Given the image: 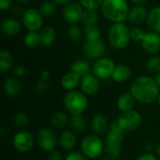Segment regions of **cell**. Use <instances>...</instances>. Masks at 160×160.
<instances>
[{
	"instance_id": "1",
	"label": "cell",
	"mask_w": 160,
	"mask_h": 160,
	"mask_svg": "<svg viewBox=\"0 0 160 160\" xmlns=\"http://www.w3.org/2000/svg\"><path fill=\"white\" fill-rule=\"evenodd\" d=\"M131 95L136 101L143 104H150L158 98L160 90L157 82L147 76L136 78L130 85Z\"/></svg>"
},
{
	"instance_id": "2",
	"label": "cell",
	"mask_w": 160,
	"mask_h": 160,
	"mask_svg": "<svg viewBox=\"0 0 160 160\" xmlns=\"http://www.w3.org/2000/svg\"><path fill=\"white\" fill-rule=\"evenodd\" d=\"M100 8L104 17L112 22H123L128 18L129 7L127 0H104Z\"/></svg>"
},
{
	"instance_id": "3",
	"label": "cell",
	"mask_w": 160,
	"mask_h": 160,
	"mask_svg": "<svg viewBox=\"0 0 160 160\" xmlns=\"http://www.w3.org/2000/svg\"><path fill=\"white\" fill-rule=\"evenodd\" d=\"M108 39L113 48L117 50L125 49L131 39L130 30L124 22H113L109 28Z\"/></svg>"
},
{
	"instance_id": "4",
	"label": "cell",
	"mask_w": 160,
	"mask_h": 160,
	"mask_svg": "<svg viewBox=\"0 0 160 160\" xmlns=\"http://www.w3.org/2000/svg\"><path fill=\"white\" fill-rule=\"evenodd\" d=\"M81 150L87 158L98 159L105 152V142L98 134H89L82 139Z\"/></svg>"
},
{
	"instance_id": "5",
	"label": "cell",
	"mask_w": 160,
	"mask_h": 160,
	"mask_svg": "<svg viewBox=\"0 0 160 160\" xmlns=\"http://www.w3.org/2000/svg\"><path fill=\"white\" fill-rule=\"evenodd\" d=\"M64 106L70 114L83 113L88 106V100L84 94L79 91H68L64 97Z\"/></svg>"
},
{
	"instance_id": "6",
	"label": "cell",
	"mask_w": 160,
	"mask_h": 160,
	"mask_svg": "<svg viewBox=\"0 0 160 160\" xmlns=\"http://www.w3.org/2000/svg\"><path fill=\"white\" fill-rule=\"evenodd\" d=\"M119 127L125 131H133L137 129L142 123L141 113L135 110L121 112L116 119Z\"/></svg>"
},
{
	"instance_id": "7",
	"label": "cell",
	"mask_w": 160,
	"mask_h": 160,
	"mask_svg": "<svg viewBox=\"0 0 160 160\" xmlns=\"http://www.w3.org/2000/svg\"><path fill=\"white\" fill-rule=\"evenodd\" d=\"M36 142L42 151L50 153L55 150V147L58 143V138L52 129L43 128L38 131L36 135Z\"/></svg>"
},
{
	"instance_id": "8",
	"label": "cell",
	"mask_w": 160,
	"mask_h": 160,
	"mask_svg": "<svg viewBox=\"0 0 160 160\" xmlns=\"http://www.w3.org/2000/svg\"><path fill=\"white\" fill-rule=\"evenodd\" d=\"M34 138L29 131L20 130L16 132L12 138V145L13 147L21 153L29 152L34 146Z\"/></svg>"
},
{
	"instance_id": "9",
	"label": "cell",
	"mask_w": 160,
	"mask_h": 160,
	"mask_svg": "<svg viewBox=\"0 0 160 160\" xmlns=\"http://www.w3.org/2000/svg\"><path fill=\"white\" fill-rule=\"evenodd\" d=\"M113 61L107 57H101L98 59L93 66V72L96 77L100 80H107L112 76L115 68Z\"/></svg>"
},
{
	"instance_id": "10",
	"label": "cell",
	"mask_w": 160,
	"mask_h": 160,
	"mask_svg": "<svg viewBox=\"0 0 160 160\" xmlns=\"http://www.w3.org/2000/svg\"><path fill=\"white\" fill-rule=\"evenodd\" d=\"M22 23L28 31H37L41 28L43 16L36 8H28L22 14Z\"/></svg>"
},
{
	"instance_id": "11",
	"label": "cell",
	"mask_w": 160,
	"mask_h": 160,
	"mask_svg": "<svg viewBox=\"0 0 160 160\" xmlns=\"http://www.w3.org/2000/svg\"><path fill=\"white\" fill-rule=\"evenodd\" d=\"M64 19L70 24H76L79 22H82L83 15L82 6L77 2H69L65 7L63 11Z\"/></svg>"
},
{
	"instance_id": "12",
	"label": "cell",
	"mask_w": 160,
	"mask_h": 160,
	"mask_svg": "<svg viewBox=\"0 0 160 160\" xmlns=\"http://www.w3.org/2000/svg\"><path fill=\"white\" fill-rule=\"evenodd\" d=\"M125 131L119 127L116 120L112 121L109 126V131L106 136L105 145L107 146H121L124 140Z\"/></svg>"
},
{
	"instance_id": "13",
	"label": "cell",
	"mask_w": 160,
	"mask_h": 160,
	"mask_svg": "<svg viewBox=\"0 0 160 160\" xmlns=\"http://www.w3.org/2000/svg\"><path fill=\"white\" fill-rule=\"evenodd\" d=\"M106 52V46L100 39L86 41L83 45V52L89 59H99Z\"/></svg>"
},
{
	"instance_id": "14",
	"label": "cell",
	"mask_w": 160,
	"mask_h": 160,
	"mask_svg": "<svg viewBox=\"0 0 160 160\" xmlns=\"http://www.w3.org/2000/svg\"><path fill=\"white\" fill-rule=\"evenodd\" d=\"M143 50L149 54H156L160 50V35L157 32H146L142 40Z\"/></svg>"
},
{
	"instance_id": "15",
	"label": "cell",
	"mask_w": 160,
	"mask_h": 160,
	"mask_svg": "<svg viewBox=\"0 0 160 160\" xmlns=\"http://www.w3.org/2000/svg\"><path fill=\"white\" fill-rule=\"evenodd\" d=\"M80 85H81V89L82 90V92L89 96L96 95L98 92L99 87H100L98 78L91 74H88L82 77L81 80Z\"/></svg>"
},
{
	"instance_id": "16",
	"label": "cell",
	"mask_w": 160,
	"mask_h": 160,
	"mask_svg": "<svg viewBox=\"0 0 160 160\" xmlns=\"http://www.w3.org/2000/svg\"><path fill=\"white\" fill-rule=\"evenodd\" d=\"M58 143L66 151L73 150L77 143V137L75 135V132L71 130L62 131L58 138Z\"/></svg>"
},
{
	"instance_id": "17",
	"label": "cell",
	"mask_w": 160,
	"mask_h": 160,
	"mask_svg": "<svg viewBox=\"0 0 160 160\" xmlns=\"http://www.w3.org/2000/svg\"><path fill=\"white\" fill-rule=\"evenodd\" d=\"M3 90L8 97H16L21 93L22 83L15 77L7 78L3 83Z\"/></svg>"
},
{
	"instance_id": "18",
	"label": "cell",
	"mask_w": 160,
	"mask_h": 160,
	"mask_svg": "<svg viewBox=\"0 0 160 160\" xmlns=\"http://www.w3.org/2000/svg\"><path fill=\"white\" fill-rule=\"evenodd\" d=\"M90 127L95 134H102L109 128V123L107 118L103 114H97L91 119Z\"/></svg>"
},
{
	"instance_id": "19",
	"label": "cell",
	"mask_w": 160,
	"mask_h": 160,
	"mask_svg": "<svg viewBox=\"0 0 160 160\" xmlns=\"http://www.w3.org/2000/svg\"><path fill=\"white\" fill-rule=\"evenodd\" d=\"M82 77L80 75H78L75 72H68L66 73L62 79H61V85L62 87L67 90V91H72L80 82H81Z\"/></svg>"
},
{
	"instance_id": "20",
	"label": "cell",
	"mask_w": 160,
	"mask_h": 160,
	"mask_svg": "<svg viewBox=\"0 0 160 160\" xmlns=\"http://www.w3.org/2000/svg\"><path fill=\"white\" fill-rule=\"evenodd\" d=\"M148 16V13L146 11V9L142 7V6H136L134 8H132L129 10L128 13V20L131 23L134 24H140L142 22L146 21Z\"/></svg>"
},
{
	"instance_id": "21",
	"label": "cell",
	"mask_w": 160,
	"mask_h": 160,
	"mask_svg": "<svg viewBox=\"0 0 160 160\" xmlns=\"http://www.w3.org/2000/svg\"><path fill=\"white\" fill-rule=\"evenodd\" d=\"M117 108L121 112H128V111H131L134 108L135 105V98H133V96L131 95V93H124L122 94L116 102Z\"/></svg>"
},
{
	"instance_id": "22",
	"label": "cell",
	"mask_w": 160,
	"mask_h": 160,
	"mask_svg": "<svg viewBox=\"0 0 160 160\" xmlns=\"http://www.w3.org/2000/svg\"><path fill=\"white\" fill-rule=\"evenodd\" d=\"M146 22L151 30L160 33V7H155L149 11Z\"/></svg>"
},
{
	"instance_id": "23",
	"label": "cell",
	"mask_w": 160,
	"mask_h": 160,
	"mask_svg": "<svg viewBox=\"0 0 160 160\" xmlns=\"http://www.w3.org/2000/svg\"><path fill=\"white\" fill-rule=\"evenodd\" d=\"M1 29H2V32L4 35L10 37V36H14L17 33H19V31L21 30V24L17 20L8 18L2 22Z\"/></svg>"
},
{
	"instance_id": "24",
	"label": "cell",
	"mask_w": 160,
	"mask_h": 160,
	"mask_svg": "<svg viewBox=\"0 0 160 160\" xmlns=\"http://www.w3.org/2000/svg\"><path fill=\"white\" fill-rule=\"evenodd\" d=\"M38 36H39L40 45L43 47H48L54 42L56 35H55V31L52 27L45 26L39 31Z\"/></svg>"
},
{
	"instance_id": "25",
	"label": "cell",
	"mask_w": 160,
	"mask_h": 160,
	"mask_svg": "<svg viewBox=\"0 0 160 160\" xmlns=\"http://www.w3.org/2000/svg\"><path fill=\"white\" fill-rule=\"evenodd\" d=\"M131 75V70L127 65H118L115 67L112 73V80L116 82H127Z\"/></svg>"
},
{
	"instance_id": "26",
	"label": "cell",
	"mask_w": 160,
	"mask_h": 160,
	"mask_svg": "<svg viewBox=\"0 0 160 160\" xmlns=\"http://www.w3.org/2000/svg\"><path fill=\"white\" fill-rule=\"evenodd\" d=\"M69 121H70L71 128L75 133H82L87 128V122L84 116L82 115V113L71 114Z\"/></svg>"
},
{
	"instance_id": "27",
	"label": "cell",
	"mask_w": 160,
	"mask_h": 160,
	"mask_svg": "<svg viewBox=\"0 0 160 160\" xmlns=\"http://www.w3.org/2000/svg\"><path fill=\"white\" fill-rule=\"evenodd\" d=\"M68 120L69 118L67 112L63 111H58L52 114L51 118V124L55 129H62L67 126Z\"/></svg>"
},
{
	"instance_id": "28",
	"label": "cell",
	"mask_w": 160,
	"mask_h": 160,
	"mask_svg": "<svg viewBox=\"0 0 160 160\" xmlns=\"http://www.w3.org/2000/svg\"><path fill=\"white\" fill-rule=\"evenodd\" d=\"M90 69H91L90 65L86 61H83V60H78L70 66V71L77 73L82 78L88 75L90 72Z\"/></svg>"
},
{
	"instance_id": "29",
	"label": "cell",
	"mask_w": 160,
	"mask_h": 160,
	"mask_svg": "<svg viewBox=\"0 0 160 160\" xmlns=\"http://www.w3.org/2000/svg\"><path fill=\"white\" fill-rule=\"evenodd\" d=\"M13 64V58L9 52L2 50L0 52V70L2 72L8 71Z\"/></svg>"
},
{
	"instance_id": "30",
	"label": "cell",
	"mask_w": 160,
	"mask_h": 160,
	"mask_svg": "<svg viewBox=\"0 0 160 160\" xmlns=\"http://www.w3.org/2000/svg\"><path fill=\"white\" fill-rule=\"evenodd\" d=\"M98 20V14L97 13L96 9H85L83 11V15L82 18V22L83 25H92L96 24Z\"/></svg>"
},
{
	"instance_id": "31",
	"label": "cell",
	"mask_w": 160,
	"mask_h": 160,
	"mask_svg": "<svg viewBox=\"0 0 160 160\" xmlns=\"http://www.w3.org/2000/svg\"><path fill=\"white\" fill-rule=\"evenodd\" d=\"M24 43L29 49L37 48L38 45H40L38 33H37L36 31H29L24 37Z\"/></svg>"
},
{
	"instance_id": "32",
	"label": "cell",
	"mask_w": 160,
	"mask_h": 160,
	"mask_svg": "<svg viewBox=\"0 0 160 160\" xmlns=\"http://www.w3.org/2000/svg\"><path fill=\"white\" fill-rule=\"evenodd\" d=\"M84 37L86 41H95L99 39L100 31L99 28L96 24L87 25L84 28Z\"/></svg>"
},
{
	"instance_id": "33",
	"label": "cell",
	"mask_w": 160,
	"mask_h": 160,
	"mask_svg": "<svg viewBox=\"0 0 160 160\" xmlns=\"http://www.w3.org/2000/svg\"><path fill=\"white\" fill-rule=\"evenodd\" d=\"M55 2L52 1H45L44 3L41 4L40 8H39V12L41 13V15L43 17L49 18L52 17L54 12H55Z\"/></svg>"
},
{
	"instance_id": "34",
	"label": "cell",
	"mask_w": 160,
	"mask_h": 160,
	"mask_svg": "<svg viewBox=\"0 0 160 160\" xmlns=\"http://www.w3.org/2000/svg\"><path fill=\"white\" fill-rule=\"evenodd\" d=\"M104 153H105L107 158L111 160H116L120 158L122 149H121V146H107V145H105Z\"/></svg>"
},
{
	"instance_id": "35",
	"label": "cell",
	"mask_w": 160,
	"mask_h": 160,
	"mask_svg": "<svg viewBox=\"0 0 160 160\" xmlns=\"http://www.w3.org/2000/svg\"><path fill=\"white\" fill-rule=\"evenodd\" d=\"M13 122H14V125L17 128H25L28 125V123H29V117H28V115L25 112H18L14 116Z\"/></svg>"
},
{
	"instance_id": "36",
	"label": "cell",
	"mask_w": 160,
	"mask_h": 160,
	"mask_svg": "<svg viewBox=\"0 0 160 160\" xmlns=\"http://www.w3.org/2000/svg\"><path fill=\"white\" fill-rule=\"evenodd\" d=\"M146 68L148 71H151L153 73H158L160 72V57L159 56H153L152 58L148 59Z\"/></svg>"
},
{
	"instance_id": "37",
	"label": "cell",
	"mask_w": 160,
	"mask_h": 160,
	"mask_svg": "<svg viewBox=\"0 0 160 160\" xmlns=\"http://www.w3.org/2000/svg\"><path fill=\"white\" fill-rule=\"evenodd\" d=\"M82 37V30L76 24H71L68 30V38L71 41H78Z\"/></svg>"
},
{
	"instance_id": "38",
	"label": "cell",
	"mask_w": 160,
	"mask_h": 160,
	"mask_svg": "<svg viewBox=\"0 0 160 160\" xmlns=\"http://www.w3.org/2000/svg\"><path fill=\"white\" fill-rule=\"evenodd\" d=\"M104 0H80V3L85 9H97L101 7Z\"/></svg>"
},
{
	"instance_id": "39",
	"label": "cell",
	"mask_w": 160,
	"mask_h": 160,
	"mask_svg": "<svg viewBox=\"0 0 160 160\" xmlns=\"http://www.w3.org/2000/svg\"><path fill=\"white\" fill-rule=\"evenodd\" d=\"M144 32L141 27H133L130 30V38L134 41H142L144 37Z\"/></svg>"
},
{
	"instance_id": "40",
	"label": "cell",
	"mask_w": 160,
	"mask_h": 160,
	"mask_svg": "<svg viewBox=\"0 0 160 160\" xmlns=\"http://www.w3.org/2000/svg\"><path fill=\"white\" fill-rule=\"evenodd\" d=\"M64 160H87V158L82 154L79 152H70L67 155Z\"/></svg>"
},
{
	"instance_id": "41",
	"label": "cell",
	"mask_w": 160,
	"mask_h": 160,
	"mask_svg": "<svg viewBox=\"0 0 160 160\" xmlns=\"http://www.w3.org/2000/svg\"><path fill=\"white\" fill-rule=\"evenodd\" d=\"M48 81H45L43 79L40 78V80L37 82L36 84V90L38 93H43L47 90L48 88Z\"/></svg>"
},
{
	"instance_id": "42",
	"label": "cell",
	"mask_w": 160,
	"mask_h": 160,
	"mask_svg": "<svg viewBox=\"0 0 160 160\" xmlns=\"http://www.w3.org/2000/svg\"><path fill=\"white\" fill-rule=\"evenodd\" d=\"M13 73L16 77H24L26 74V69L22 66H17L13 69Z\"/></svg>"
},
{
	"instance_id": "43",
	"label": "cell",
	"mask_w": 160,
	"mask_h": 160,
	"mask_svg": "<svg viewBox=\"0 0 160 160\" xmlns=\"http://www.w3.org/2000/svg\"><path fill=\"white\" fill-rule=\"evenodd\" d=\"M47 159L48 160H63V158H62L61 154H60L58 151L53 150V151H52V152H50V153L48 154V158H47Z\"/></svg>"
},
{
	"instance_id": "44",
	"label": "cell",
	"mask_w": 160,
	"mask_h": 160,
	"mask_svg": "<svg viewBox=\"0 0 160 160\" xmlns=\"http://www.w3.org/2000/svg\"><path fill=\"white\" fill-rule=\"evenodd\" d=\"M137 160H158V157L156 154H149V153H144L141 155Z\"/></svg>"
},
{
	"instance_id": "45",
	"label": "cell",
	"mask_w": 160,
	"mask_h": 160,
	"mask_svg": "<svg viewBox=\"0 0 160 160\" xmlns=\"http://www.w3.org/2000/svg\"><path fill=\"white\" fill-rule=\"evenodd\" d=\"M12 4V0H0V9L5 11L8 10Z\"/></svg>"
},
{
	"instance_id": "46",
	"label": "cell",
	"mask_w": 160,
	"mask_h": 160,
	"mask_svg": "<svg viewBox=\"0 0 160 160\" xmlns=\"http://www.w3.org/2000/svg\"><path fill=\"white\" fill-rule=\"evenodd\" d=\"M156 150V147L154 146V144L152 142H147L144 146V152L145 153H149V154H153Z\"/></svg>"
},
{
	"instance_id": "47",
	"label": "cell",
	"mask_w": 160,
	"mask_h": 160,
	"mask_svg": "<svg viewBox=\"0 0 160 160\" xmlns=\"http://www.w3.org/2000/svg\"><path fill=\"white\" fill-rule=\"evenodd\" d=\"M50 77H51V73H50L48 70L42 71V73H41V79H43V80H45V81H49Z\"/></svg>"
},
{
	"instance_id": "48",
	"label": "cell",
	"mask_w": 160,
	"mask_h": 160,
	"mask_svg": "<svg viewBox=\"0 0 160 160\" xmlns=\"http://www.w3.org/2000/svg\"><path fill=\"white\" fill-rule=\"evenodd\" d=\"M155 153H156V156H157L158 158H160V143H158V144L156 146Z\"/></svg>"
},
{
	"instance_id": "49",
	"label": "cell",
	"mask_w": 160,
	"mask_h": 160,
	"mask_svg": "<svg viewBox=\"0 0 160 160\" xmlns=\"http://www.w3.org/2000/svg\"><path fill=\"white\" fill-rule=\"evenodd\" d=\"M52 1L57 4H66V3H69L71 0H52Z\"/></svg>"
},
{
	"instance_id": "50",
	"label": "cell",
	"mask_w": 160,
	"mask_h": 160,
	"mask_svg": "<svg viewBox=\"0 0 160 160\" xmlns=\"http://www.w3.org/2000/svg\"><path fill=\"white\" fill-rule=\"evenodd\" d=\"M5 134H6V129H5L4 127H2V128H0V137L3 139V138L5 137Z\"/></svg>"
},
{
	"instance_id": "51",
	"label": "cell",
	"mask_w": 160,
	"mask_h": 160,
	"mask_svg": "<svg viewBox=\"0 0 160 160\" xmlns=\"http://www.w3.org/2000/svg\"><path fill=\"white\" fill-rule=\"evenodd\" d=\"M131 1H132V3H134V4H136V5H141V4L146 2L147 0H131Z\"/></svg>"
},
{
	"instance_id": "52",
	"label": "cell",
	"mask_w": 160,
	"mask_h": 160,
	"mask_svg": "<svg viewBox=\"0 0 160 160\" xmlns=\"http://www.w3.org/2000/svg\"><path fill=\"white\" fill-rule=\"evenodd\" d=\"M155 81L157 82L158 85L159 86V88H160V72H158V75L156 76V79H155Z\"/></svg>"
},
{
	"instance_id": "53",
	"label": "cell",
	"mask_w": 160,
	"mask_h": 160,
	"mask_svg": "<svg viewBox=\"0 0 160 160\" xmlns=\"http://www.w3.org/2000/svg\"><path fill=\"white\" fill-rule=\"evenodd\" d=\"M20 2H22V3H29V2H31L32 0H19Z\"/></svg>"
},
{
	"instance_id": "54",
	"label": "cell",
	"mask_w": 160,
	"mask_h": 160,
	"mask_svg": "<svg viewBox=\"0 0 160 160\" xmlns=\"http://www.w3.org/2000/svg\"><path fill=\"white\" fill-rule=\"evenodd\" d=\"M98 160H111V159H109V158H100V159H98Z\"/></svg>"
},
{
	"instance_id": "55",
	"label": "cell",
	"mask_w": 160,
	"mask_h": 160,
	"mask_svg": "<svg viewBox=\"0 0 160 160\" xmlns=\"http://www.w3.org/2000/svg\"><path fill=\"white\" fill-rule=\"evenodd\" d=\"M158 103H159V105H160V93H159V96H158Z\"/></svg>"
}]
</instances>
